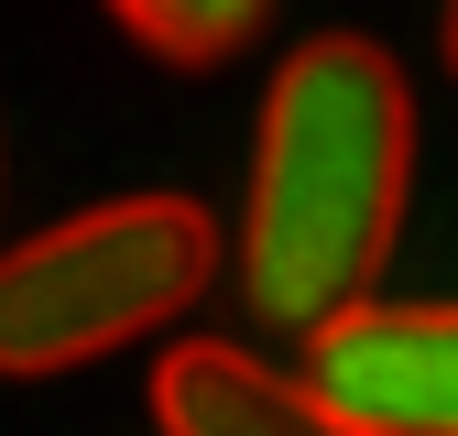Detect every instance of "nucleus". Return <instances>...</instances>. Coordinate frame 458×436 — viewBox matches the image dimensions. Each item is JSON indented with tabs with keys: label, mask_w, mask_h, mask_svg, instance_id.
<instances>
[{
	"label": "nucleus",
	"mask_w": 458,
	"mask_h": 436,
	"mask_svg": "<svg viewBox=\"0 0 458 436\" xmlns=\"http://www.w3.org/2000/svg\"><path fill=\"white\" fill-rule=\"evenodd\" d=\"M415 197V88L371 33H317L273 66L262 88V142H251V207H241V295L273 327L350 316Z\"/></svg>",
	"instance_id": "f257e3e1"
},
{
	"label": "nucleus",
	"mask_w": 458,
	"mask_h": 436,
	"mask_svg": "<svg viewBox=\"0 0 458 436\" xmlns=\"http://www.w3.org/2000/svg\"><path fill=\"white\" fill-rule=\"evenodd\" d=\"M218 284V218L197 197H109L0 251V371L55 382L175 327Z\"/></svg>",
	"instance_id": "f03ea898"
},
{
	"label": "nucleus",
	"mask_w": 458,
	"mask_h": 436,
	"mask_svg": "<svg viewBox=\"0 0 458 436\" xmlns=\"http://www.w3.org/2000/svg\"><path fill=\"white\" fill-rule=\"evenodd\" d=\"M306 393L371 436H458V306H350L306 339Z\"/></svg>",
	"instance_id": "7ed1b4c3"
},
{
	"label": "nucleus",
	"mask_w": 458,
	"mask_h": 436,
	"mask_svg": "<svg viewBox=\"0 0 458 436\" xmlns=\"http://www.w3.org/2000/svg\"><path fill=\"white\" fill-rule=\"evenodd\" d=\"M153 415H164V436H371V425L338 415L327 393L284 382L273 360L229 349V339L164 349V371H153Z\"/></svg>",
	"instance_id": "20e7f679"
},
{
	"label": "nucleus",
	"mask_w": 458,
	"mask_h": 436,
	"mask_svg": "<svg viewBox=\"0 0 458 436\" xmlns=\"http://www.w3.org/2000/svg\"><path fill=\"white\" fill-rule=\"evenodd\" d=\"M109 12H121L131 44H153L164 66H229V54L273 22V0H109Z\"/></svg>",
	"instance_id": "39448f33"
},
{
	"label": "nucleus",
	"mask_w": 458,
	"mask_h": 436,
	"mask_svg": "<svg viewBox=\"0 0 458 436\" xmlns=\"http://www.w3.org/2000/svg\"><path fill=\"white\" fill-rule=\"evenodd\" d=\"M437 44H447V77H458V0H447V12H437Z\"/></svg>",
	"instance_id": "423d86ee"
}]
</instances>
